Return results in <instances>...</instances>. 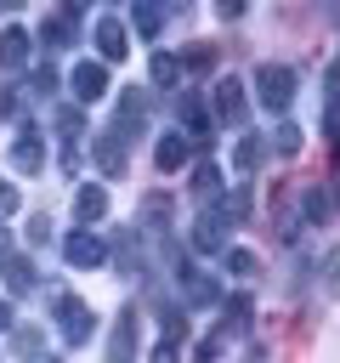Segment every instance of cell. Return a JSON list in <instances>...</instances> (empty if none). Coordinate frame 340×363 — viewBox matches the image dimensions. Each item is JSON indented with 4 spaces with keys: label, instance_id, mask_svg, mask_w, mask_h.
I'll use <instances>...</instances> for the list:
<instances>
[{
    "label": "cell",
    "instance_id": "6da1fadb",
    "mask_svg": "<svg viewBox=\"0 0 340 363\" xmlns=\"http://www.w3.org/2000/svg\"><path fill=\"white\" fill-rule=\"evenodd\" d=\"M255 96H261L266 113H283V108L295 102V68H283V62H261V68H255Z\"/></svg>",
    "mask_w": 340,
    "mask_h": 363
},
{
    "label": "cell",
    "instance_id": "7a4b0ae2",
    "mask_svg": "<svg viewBox=\"0 0 340 363\" xmlns=\"http://www.w3.org/2000/svg\"><path fill=\"white\" fill-rule=\"evenodd\" d=\"M142 130H147V91L125 85L119 102H113V136H119V142H136Z\"/></svg>",
    "mask_w": 340,
    "mask_h": 363
},
{
    "label": "cell",
    "instance_id": "3957f363",
    "mask_svg": "<svg viewBox=\"0 0 340 363\" xmlns=\"http://www.w3.org/2000/svg\"><path fill=\"white\" fill-rule=\"evenodd\" d=\"M51 312H57L62 346H85V340H91L96 318H91V306H85V301H74V295H57V301H51Z\"/></svg>",
    "mask_w": 340,
    "mask_h": 363
},
{
    "label": "cell",
    "instance_id": "277c9868",
    "mask_svg": "<svg viewBox=\"0 0 340 363\" xmlns=\"http://www.w3.org/2000/svg\"><path fill=\"white\" fill-rule=\"evenodd\" d=\"M136 340H142V318L136 306H125L108 329V363H136Z\"/></svg>",
    "mask_w": 340,
    "mask_h": 363
},
{
    "label": "cell",
    "instance_id": "5b68a950",
    "mask_svg": "<svg viewBox=\"0 0 340 363\" xmlns=\"http://www.w3.org/2000/svg\"><path fill=\"white\" fill-rule=\"evenodd\" d=\"M62 261H68V267H102V261H108V244H102L91 227H74V233L62 238Z\"/></svg>",
    "mask_w": 340,
    "mask_h": 363
},
{
    "label": "cell",
    "instance_id": "8992f818",
    "mask_svg": "<svg viewBox=\"0 0 340 363\" xmlns=\"http://www.w3.org/2000/svg\"><path fill=\"white\" fill-rule=\"evenodd\" d=\"M187 244L198 250V255H215V250H227V216L210 204L198 221H193V233H187Z\"/></svg>",
    "mask_w": 340,
    "mask_h": 363
},
{
    "label": "cell",
    "instance_id": "52a82bcc",
    "mask_svg": "<svg viewBox=\"0 0 340 363\" xmlns=\"http://www.w3.org/2000/svg\"><path fill=\"white\" fill-rule=\"evenodd\" d=\"M108 261H113L119 278H136V272H142V244H136L130 227H113V233H108Z\"/></svg>",
    "mask_w": 340,
    "mask_h": 363
},
{
    "label": "cell",
    "instance_id": "ba28073f",
    "mask_svg": "<svg viewBox=\"0 0 340 363\" xmlns=\"http://www.w3.org/2000/svg\"><path fill=\"white\" fill-rule=\"evenodd\" d=\"M176 113H181V125H187L181 136H187L193 147H204V142H210V108H204V96L181 91V96H176Z\"/></svg>",
    "mask_w": 340,
    "mask_h": 363
},
{
    "label": "cell",
    "instance_id": "9c48e42d",
    "mask_svg": "<svg viewBox=\"0 0 340 363\" xmlns=\"http://www.w3.org/2000/svg\"><path fill=\"white\" fill-rule=\"evenodd\" d=\"M68 85H74V102H102L108 96V62H79L68 74Z\"/></svg>",
    "mask_w": 340,
    "mask_h": 363
},
{
    "label": "cell",
    "instance_id": "30bf717a",
    "mask_svg": "<svg viewBox=\"0 0 340 363\" xmlns=\"http://www.w3.org/2000/svg\"><path fill=\"white\" fill-rule=\"evenodd\" d=\"M244 113H249V102H244V79L227 74V79L215 85V119H221V125H244Z\"/></svg>",
    "mask_w": 340,
    "mask_h": 363
},
{
    "label": "cell",
    "instance_id": "8fae6325",
    "mask_svg": "<svg viewBox=\"0 0 340 363\" xmlns=\"http://www.w3.org/2000/svg\"><path fill=\"white\" fill-rule=\"evenodd\" d=\"M11 164H17L23 176H34V170L45 164V142H40L34 125H17V136H11Z\"/></svg>",
    "mask_w": 340,
    "mask_h": 363
},
{
    "label": "cell",
    "instance_id": "7c38bea8",
    "mask_svg": "<svg viewBox=\"0 0 340 363\" xmlns=\"http://www.w3.org/2000/svg\"><path fill=\"white\" fill-rule=\"evenodd\" d=\"M28 51H34L28 28L23 23H6L0 28V68H28Z\"/></svg>",
    "mask_w": 340,
    "mask_h": 363
},
{
    "label": "cell",
    "instance_id": "4fadbf2b",
    "mask_svg": "<svg viewBox=\"0 0 340 363\" xmlns=\"http://www.w3.org/2000/svg\"><path fill=\"white\" fill-rule=\"evenodd\" d=\"M102 216H108V187H102V182H85V187L74 193V221L91 227V221H102Z\"/></svg>",
    "mask_w": 340,
    "mask_h": 363
},
{
    "label": "cell",
    "instance_id": "5bb4252c",
    "mask_svg": "<svg viewBox=\"0 0 340 363\" xmlns=\"http://www.w3.org/2000/svg\"><path fill=\"white\" fill-rule=\"evenodd\" d=\"M96 51H102V62L125 57V23L119 17H96Z\"/></svg>",
    "mask_w": 340,
    "mask_h": 363
},
{
    "label": "cell",
    "instance_id": "9a60e30c",
    "mask_svg": "<svg viewBox=\"0 0 340 363\" xmlns=\"http://www.w3.org/2000/svg\"><path fill=\"white\" fill-rule=\"evenodd\" d=\"M187 159H193V142H187L181 130H176V136H159V147H153V164H159V170H181Z\"/></svg>",
    "mask_w": 340,
    "mask_h": 363
},
{
    "label": "cell",
    "instance_id": "2e32d148",
    "mask_svg": "<svg viewBox=\"0 0 340 363\" xmlns=\"http://www.w3.org/2000/svg\"><path fill=\"white\" fill-rule=\"evenodd\" d=\"M74 40V11H51L45 23H40V45H51V51H62Z\"/></svg>",
    "mask_w": 340,
    "mask_h": 363
},
{
    "label": "cell",
    "instance_id": "e0dca14e",
    "mask_svg": "<svg viewBox=\"0 0 340 363\" xmlns=\"http://www.w3.org/2000/svg\"><path fill=\"white\" fill-rule=\"evenodd\" d=\"M147 79H153L159 91H176V85H181V57H170V51H153V62H147Z\"/></svg>",
    "mask_w": 340,
    "mask_h": 363
},
{
    "label": "cell",
    "instance_id": "ac0fdd59",
    "mask_svg": "<svg viewBox=\"0 0 340 363\" xmlns=\"http://www.w3.org/2000/svg\"><path fill=\"white\" fill-rule=\"evenodd\" d=\"M96 164H102L108 176H119V170H125V142H119L113 130H102V136H96Z\"/></svg>",
    "mask_w": 340,
    "mask_h": 363
},
{
    "label": "cell",
    "instance_id": "d6986e66",
    "mask_svg": "<svg viewBox=\"0 0 340 363\" xmlns=\"http://www.w3.org/2000/svg\"><path fill=\"white\" fill-rule=\"evenodd\" d=\"M221 312H227V329H221V335H238V329H249V318H255L249 295H221Z\"/></svg>",
    "mask_w": 340,
    "mask_h": 363
},
{
    "label": "cell",
    "instance_id": "ffe728a7",
    "mask_svg": "<svg viewBox=\"0 0 340 363\" xmlns=\"http://www.w3.org/2000/svg\"><path fill=\"white\" fill-rule=\"evenodd\" d=\"M187 301H193V306H215V301H221V284L204 278V272H193V278H187Z\"/></svg>",
    "mask_w": 340,
    "mask_h": 363
},
{
    "label": "cell",
    "instance_id": "44dd1931",
    "mask_svg": "<svg viewBox=\"0 0 340 363\" xmlns=\"http://www.w3.org/2000/svg\"><path fill=\"white\" fill-rule=\"evenodd\" d=\"M215 210L227 216V227H232V221H244V216H249V187H232L227 199H215Z\"/></svg>",
    "mask_w": 340,
    "mask_h": 363
},
{
    "label": "cell",
    "instance_id": "7402d4cb",
    "mask_svg": "<svg viewBox=\"0 0 340 363\" xmlns=\"http://www.w3.org/2000/svg\"><path fill=\"white\" fill-rule=\"evenodd\" d=\"M193 193L215 204V193H221V170H215V164H198V170H193Z\"/></svg>",
    "mask_w": 340,
    "mask_h": 363
},
{
    "label": "cell",
    "instance_id": "603a6c76",
    "mask_svg": "<svg viewBox=\"0 0 340 363\" xmlns=\"http://www.w3.org/2000/svg\"><path fill=\"white\" fill-rule=\"evenodd\" d=\"M0 272H6V284H11L17 295H28V289H34V267H28V261H17V255H11Z\"/></svg>",
    "mask_w": 340,
    "mask_h": 363
},
{
    "label": "cell",
    "instance_id": "cb8c5ba5",
    "mask_svg": "<svg viewBox=\"0 0 340 363\" xmlns=\"http://www.w3.org/2000/svg\"><path fill=\"white\" fill-rule=\"evenodd\" d=\"M130 17H136V28H142V34H147V40H153V34H159V28H164V11H159V6H147V0H142V6H136V11H130Z\"/></svg>",
    "mask_w": 340,
    "mask_h": 363
},
{
    "label": "cell",
    "instance_id": "d4e9b609",
    "mask_svg": "<svg viewBox=\"0 0 340 363\" xmlns=\"http://www.w3.org/2000/svg\"><path fill=\"white\" fill-rule=\"evenodd\" d=\"M300 210H306V221H329V193H323V187H306Z\"/></svg>",
    "mask_w": 340,
    "mask_h": 363
},
{
    "label": "cell",
    "instance_id": "484cf974",
    "mask_svg": "<svg viewBox=\"0 0 340 363\" xmlns=\"http://www.w3.org/2000/svg\"><path fill=\"white\" fill-rule=\"evenodd\" d=\"M232 164H238V170H249V164H261V142H255L249 130H244V142L232 147Z\"/></svg>",
    "mask_w": 340,
    "mask_h": 363
},
{
    "label": "cell",
    "instance_id": "4316f807",
    "mask_svg": "<svg viewBox=\"0 0 340 363\" xmlns=\"http://www.w3.org/2000/svg\"><path fill=\"white\" fill-rule=\"evenodd\" d=\"M28 85H34L40 96H51V91H57V68H51V62H40V68L28 74Z\"/></svg>",
    "mask_w": 340,
    "mask_h": 363
},
{
    "label": "cell",
    "instance_id": "83f0119b",
    "mask_svg": "<svg viewBox=\"0 0 340 363\" xmlns=\"http://www.w3.org/2000/svg\"><path fill=\"white\" fill-rule=\"evenodd\" d=\"M272 147H278V153H295V147H300V130H295V125H278V130H272Z\"/></svg>",
    "mask_w": 340,
    "mask_h": 363
},
{
    "label": "cell",
    "instance_id": "f1b7e54d",
    "mask_svg": "<svg viewBox=\"0 0 340 363\" xmlns=\"http://www.w3.org/2000/svg\"><path fill=\"white\" fill-rule=\"evenodd\" d=\"M323 125H329V142H340V91L323 102Z\"/></svg>",
    "mask_w": 340,
    "mask_h": 363
},
{
    "label": "cell",
    "instance_id": "f546056e",
    "mask_svg": "<svg viewBox=\"0 0 340 363\" xmlns=\"http://www.w3.org/2000/svg\"><path fill=\"white\" fill-rule=\"evenodd\" d=\"M17 357H34L40 363V335L34 329H17Z\"/></svg>",
    "mask_w": 340,
    "mask_h": 363
},
{
    "label": "cell",
    "instance_id": "4dcf8cb0",
    "mask_svg": "<svg viewBox=\"0 0 340 363\" xmlns=\"http://www.w3.org/2000/svg\"><path fill=\"white\" fill-rule=\"evenodd\" d=\"M181 68H193V74H204V68H210V45H193V51L181 57Z\"/></svg>",
    "mask_w": 340,
    "mask_h": 363
},
{
    "label": "cell",
    "instance_id": "1f68e13d",
    "mask_svg": "<svg viewBox=\"0 0 340 363\" xmlns=\"http://www.w3.org/2000/svg\"><path fill=\"white\" fill-rule=\"evenodd\" d=\"M57 125H62V130H79V125H85V113H79V102H68V108H57Z\"/></svg>",
    "mask_w": 340,
    "mask_h": 363
},
{
    "label": "cell",
    "instance_id": "d6a6232c",
    "mask_svg": "<svg viewBox=\"0 0 340 363\" xmlns=\"http://www.w3.org/2000/svg\"><path fill=\"white\" fill-rule=\"evenodd\" d=\"M227 267H232V272H244V278H249V272H255V255H249V250H227Z\"/></svg>",
    "mask_w": 340,
    "mask_h": 363
},
{
    "label": "cell",
    "instance_id": "836d02e7",
    "mask_svg": "<svg viewBox=\"0 0 340 363\" xmlns=\"http://www.w3.org/2000/svg\"><path fill=\"white\" fill-rule=\"evenodd\" d=\"M221 346H227V335H221V329H215V335H204V340H198V363H210Z\"/></svg>",
    "mask_w": 340,
    "mask_h": 363
},
{
    "label": "cell",
    "instance_id": "e575fe53",
    "mask_svg": "<svg viewBox=\"0 0 340 363\" xmlns=\"http://www.w3.org/2000/svg\"><path fill=\"white\" fill-rule=\"evenodd\" d=\"M6 216H17V187L0 176V221H6Z\"/></svg>",
    "mask_w": 340,
    "mask_h": 363
},
{
    "label": "cell",
    "instance_id": "d590c367",
    "mask_svg": "<svg viewBox=\"0 0 340 363\" xmlns=\"http://www.w3.org/2000/svg\"><path fill=\"white\" fill-rule=\"evenodd\" d=\"M28 238H34V244L51 238V216H34V221H28Z\"/></svg>",
    "mask_w": 340,
    "mask_h": 363
},
{
    "label": "cell",
    "instance_id": "8d00e7d4",
    "mask_svg": "<svg viewBox=\"0 0 340 363\" xmlns=\"http://www.w3.org/2000/svg\"><path fill=\"white\" fill-rule=\"evenodd\" d=\"M153 363H181V357H176V346H170V340H159V346H153Z\"/></svg>",
    "mask_w": 340,
    "mask_h": 363
},
{
    "label": "cell",
    "instance_id": "74e56055",
    "mask_svg": "<svg viewBox=\"0 0 340 363\" xmlns=\"http://www.w3.org/2000/svg\"><path fill=\"white\" fill-rule=\"evenodd\" d=\"M17 108V96H11V85H0V113H11Z\"/></svg>",
    "mask_w": 340,
    "mask_h": 363
},
{
    "label": "cell",
    "instance_id": "f35d334b",
    "mask_svg": "<svg viewBox=\"0 0 340 363\" xmlns=\"http://www.w3.org/2000/svg\"><path fill=\"white\" fill-rule=\"evenodd\" d=\"M0 329H11V306L6 301H0Z\"/></svg>",
    "mask_w": 340,
    "mask_h": 363
}]
</instances>
